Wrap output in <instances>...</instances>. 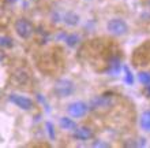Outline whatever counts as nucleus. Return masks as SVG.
<instances>
[{
    "instance_id": "14",
    "label": "nucleus",
    "mask_w": 150,
    "mask_h": 148,
    "mask_svg": "<svg viewBox=\"0 0 150 148\" xmlns=\"http://www.w3.org/2000/svg\"><path fill=\"white\" fill-rule=\"evenodd\" d=\"M12 45H14V41L11 37L0 36V47L1 48H12Z\"/></svg>"
},
{
    "instance_id": "7",
    "label": "nucleus",
    "mask_w": 150,
    "mask_h": 148,
    "mask_svg": "<svg viewBox=\"0 0 150 148\" xmlns=\"http://www.w3.org/2000/svg\"><path fill=\"white\" fill-rule=\"evenodd\" d=\"M74 139L76 140H81V141H86L89 139L93 137V130L90 128H87V126H82V128H76L74 130Z\"/></svg>"
},
{
    "instance_id": "4",
    "label": "nucleus",
    "mask_w": 150,
    "mask_h": 148,
    "mask_svg": "<svg viewBox=\"0 0 150 148\" xmlns=\"http://www.w3.org/2000/svg\"><path fill=\"white\" fill-rule=\"evenodd\" d=\"M108 32H111L113 36H123L128 32V26L123 19L120 18H113L107 24Z\"/></svg>"
},
{
    "instance_id": "17",
    "label": "nucleus",
    "mask_w": 150,
    "mask_h": 148,
    "mask_svg": "<svg viewBox=\"0 0 150 148\" xmlns=\"http://www.w3.org/2000/svg\"><path fill=\"white\" fill-rule=\"evenodd\" d=\"M47 129H48V134H49V137L53 140V139H55V129H53V125H52L51 122H47Z\"/></svg>"
},
{
    "instance_id": "1",
    "label": "nucleus",
    "mask_w": 150,
    "mask_h": 148,
    "mask_svg": "<svg viewBox=\"0 0 150 148\" xmlns=\"http://www.w3.org/2000/svg\"><path fill=\"white\" fill-rule=\"evenodd\" d=\"M14 29H15L16 34L21 37V39H30L34 33V26L29 19L26 18H19V19L15 21V25H14Z\"/></svg>"
},
{
    "instance_id": "5",
    "label": "nucleus",
    "mask_w": 150,
    "mask_h": 148,
    "mask_svg": "<svg viewBox=\"0 0 150 148\" xmlns=\"http://www.w3.org/2000/svg\"><path fill=\"white\" fill-rule=\"evenodd\" d=\"M67 111L72 118H82L89 111V106L85 102H79L78 100V102H72V103L68 104Z\"/></svg>"
},
{
    "instance_id": "15",
    "label": "nucleus",
    "mask_w": 150,
    "mask_h": 148,
    "mask_svg": "<svg viewBox=\"0 0 150 148\" xmlns=\"http://www.w3.org/2000/svg\"><path fill=\"white\" fill-rule=\"evenodd\" d=\"M139 81L145 85H150V73L147 71L139 73Z\"/></svg>"
},
{
    "instance_id": "18",
    "label": "nucleus",
    "mask_w": 150,
    "mask_h": 148,
    "mask_svg": "<svg viewBox=\"0 0 150 148\" xmlns=\"http://www.w3.org/2000/svg\"><path fill=\"white\" fill-rule=\"evenodd\" d=\"M94 147H108V144H104V143H94Z\"/></svg>"
},
{
    "instance_id": "10",
    "label": "nucleus",
    "mask_w": 150,
    "mask_h": 148,
    "mask_svg": "<svg viewBox=\"0 0 150 148\" xmlns=\"http://www.w3.org/2000/svg\"><path fill=\"white\" fill-rule=\"evenodd\" d=\"M122 70V64H120V60L117 58H113L109 62V69H108V73L109 74H119V71Z\"/></svg>"
},
{
    "instance_id": "11",
    "label": "nucleus",
    "mask_w": 150,
    "mask_h": 148,
    "mask_svg": "<svg viewBox=\"0 0 150 148\" xmlns=\"http://www.w3.org/2000/svg\"><path fill=\"white\" fill-rule=\"evenodd\" d=\"M141 126L143 130L150 132V111H143L141 115Z\"/></svg>"
},
{
    "instance_id": "12",
    "label": "nucleus",
    "mask_w": 150,
    "mask_h": 148,
    "mask_svg": "<svg viewBox=\"0 0 150 148\" xmlns=\"http://www.w3.org/2000/svg\"><path fill=\"white\" fill-rule=\"evenodd\" d=\"M14 78H15L19 84H26L28 80H29V76H28V73L25 71V70H18V71L15 73Z\"/></svg>"
},
{
    "instance_id": "8",
    "label": "nucleus",
    "mask_w": 150,
    "mask_h": 148,
    "mask_svg": "<svg viewBox=\"0 0 150 148\" xmlns=\"http://www.w3.org/2000/svg\"><path fill=\"white\" fill-rule=\"evenodd\" d=\"M63 21H64V24L68 25V26H76L79 22V16L75 14V12L72 11H68L64 14L63 16Z\"/></svg>"
},
{
    "instance_id": "2",
    "label": "nucleus",
    "mask_w": 150,
    "mask_h": 148,
    "mask_svg": "<svg viewBox=\"0 0 150 148\" xmlns=\"http://www.w3.org/2000/svg\"><path fill=\"white\" fill-rule=\"evenodd\" d=\"M75 91V85L72 81L70 80H59L56 81L55 87H53V93L57 97L63 99V97L71 96Z\"/></svg>"
},
{
    "instance_id": "6",
    "label": "nucleus",
    "mask_w": 150,
    "mask_h": 148,
    "mask_svg": "<svg viewBox=\"0 0 150 148\" xmlns=\"http://www.w3.org/2000/svg\"><path fill=\"white\" fill-rule=\"evenodd\" d=\"M10 102L15 104L16 107L22 108V110H26V111L32 110L33 106H34L32 99H29L26 96H22V95H16V93H11L10 95Z\"/></svg>"
},
{
    "instance_id": "16",
    "label": "nucleus",
    "mask_w": 150,
    "mask_h": 148,
    "mask_svg": "<svg viewBox=\"0 0 150 148\" xmlns=\"http://www.w3.org/2000/svg\"><path fill=\"white\" fill-rule=\"evenodd\" d=\"M124 71H126V76H124V80H126V82L128 85H132V84H134V77H132V74H131L130 69L127 67V66H124Z\"/></svg>"
},
{
    "instance_id": "9",
    "label": "nucleus",
    "mask_w": 150,
    "mask_h": 148,
    "mask_svg": "<svg viewBox=\"0 0 150 148\" xmlns=\"http://www.w3.org/2000/svg\"><path fill=\"white\" fill-rule=\"evenodd\" d=\"M59 124H60V126L63 129H66V130H75V129L78 128L74 121H72L71 118H67V117H62L59 121Z\"/></svg>"
},
{
    "instance_id": "3",
    "label": "nucleus",
    "mask_w": 150,
    "mask_h": 148,
    "mask_svg": "<svg viewBox=\"0 0 150 148\" xmlns=\"http://www.w3.org/2000/svg\"><path fill=\"white\" fill-rule=\"evenodd\" d=\"M113 104V97L112 96H107V95H103V96H96L90 100V104H89V108L90 110H108V108L112 107Z\"/></svg>"
},
{
    "instance_id": "13",
    "label": "nucleus",
    "mask_w": 150,
    "mask_h": 148,
    "mask_svg": "<svg viewBox=\"0 0 150 148\" xmlns=\"http://www.w3.org/2000/svg\"><path fill=\"white\" fill-rule=\"evenodd\" d=\"M79 41V37L76 34H66L64 36V43L68 45V47H75L78 44Z\"/></svg>"
}]
</instances>
